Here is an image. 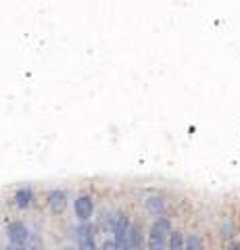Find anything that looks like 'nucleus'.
I'll use <instances>...</instances> for the list:
<instances>
[{"mask_svg":"<svg viewBox=\"0 0 240 250\" xmlns=\"http://www.w3.org/2000/svg\"><path fill=\"white\" fill-rule=\"evenodd\" d=\"M172 223L165 217H159L157 221H153L151 231H149V250H167L169 233H172Z\"/></svg>","mask_w":240,"mask_h":250,"instance_id":"nucleus-1","label":"nucleus"},{"mask_svg":"<svg viewBox=\"0 0 240 250\" xmlns=\"http://www.w3.org/2000/svg\"><path fill=\"white\" fill-rule=\"evenodd\" d=\"M6 238L11 242L9 246H13V248H25L36 240L34 231L23 221H11L9 228H6Z\"/></svg>","mask_w":240,"mask_h":250,"instance_id":"nucleus-2","label":"nucleus"},{"mask_svg":"<svg viewBox=\"0 0 240 250\" xmlns=\"http://www.w3.org/2000/svg\"><path fill=\"white\" fill-rule=\"evenodd\" d=\"M73 210H75V217L80 219V221L88 223L92 213H94V200H92L90 196H80L73 202Z\"/></svg>","mask_w":240,"mask_h":250,"instance_id":"nucleus-3","label":"nucleus"},{"mask_svg":"<svg viewBox=\"0 0 240 250\" xmlns=\"http://www.w3.org/2000/svg\"><path fill=\"white\" fill-rule=\"evenodd\" d=\"M77 246H80V250H96L94 229L90 223H84L77 228Z\"/></svg>","mask_w":240,"mask_h":250,"instance_id":"nucleus-4","label":"nucleus"},{"mask_svg":"<svg viewBox=\"0 0 240 250\" xmlns=\"http://www.w3.org/2000/svg\"><path fill=\"white\" fill-rule=\"evenodd\" d=\"M48 207L52 210V215H61L67 207V194L63 190H52L48 196Z\"/></svg>","mask_w":240,"mask_h":250,"instance_id":"nucleus-5","label":"nucleus"},{"mask_svg":"<svg viewBox=\"0 0 240 250\" xmlns=\"http://www.w3.org/2000/svg\"><path fill=\"white\" fill-rule=\"evenodd\" d=\"M15 207H19V208H25L32 205V200H34V192L29 190V188H19L17 192H15Z\"/></svg>","mask_w":240,"mask_h":250,"instance_id":"nucleus-6","label":"nucleus"},{"mask_svg":"<svg viewBox=\"0 0 240 250\" xmlns=\"http://www.w3.org/2000/svg\"><path fill=\"white\" fill-rule=\"evenodd\" d=\"M146 208H149L151 213H154V215H163L165 200L159 198V196H151V198H146Z\"/></svg>","mask_w":240,"mask_h":250,"instance_id":"nucleus-7","label":"nucleus"},{"mask_svg":"<svg viewBox=\"0 0 240 250\" xmlns=\"http://www.w3.org/2000/svg\"><path fill=\"white\" fill-rule=\"evenodd\" d=\"M167 250H184V236H182V231H172V233H169Z\"/></svg>","mask_w":240,"mask_h":250,"instance_id":"nucleus-8","label":"nucleus"},{"mask_svg":"<svg viewBox=\"0 0 240 250\" xmlns=\"http://www.w3.org/2000/svg\"><path fill=\"white\" fill-rule=\"evenodd\" d=\"M184 250H203V240L198 233H190L188 238H184Z\"/></svg>","mask_w":240,"mask_h":250,"instance_id":"nucleus-9","label":"nucleus"}]
</instances>
